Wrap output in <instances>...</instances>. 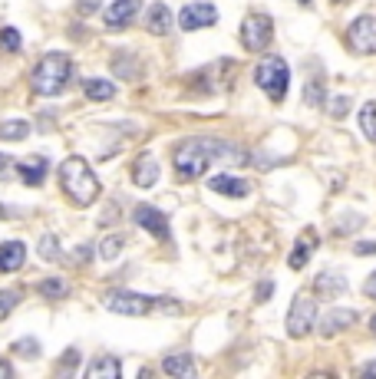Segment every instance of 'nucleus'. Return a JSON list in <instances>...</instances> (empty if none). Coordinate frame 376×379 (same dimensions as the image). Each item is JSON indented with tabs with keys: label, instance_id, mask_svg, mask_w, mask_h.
<instances>
[{
	"label": "nucleus",
	"instance_id": "obj_1",
	"mask_svg": "<svg viewBox=\"0 0 376 379\" xmlns=\"http://www.w3.org/2000/svg\"><path fill=\"white\" fill-rule=\"evenodd\" d=\"M244 162V155L238 145L222 142V139H185L178 149L172 152L175 179L178 181H195L198 175H205V169H212V162Z\"/></svg>",
	"mask_w": 376,
	"mask_h": 379
},
{
	"label": "nucleus",
	"instance_id": "obj_2",
	"mask_svg": "<svg viewBox=\"0 0 376 379\" xmlns=\"http://www.w3.org/2000/svg\"><path fill=\"white\" fill-rule=\"evenodd\" d=\"M59 188L76 208H89L93 201L103 195V185H99L96 171L89 169L86 159L79 155H69L63 165H59Z\"/></svg>",
	"mask_w": 376,
	"mask_h": 379
},
{
	"label": "nucleus",
	"instance_id": "obj_3",
	"mask_svg": "<svg viewBox=\"0 0 376 379\" xmlns=\"http://www.w3.org/2000/svg\"><path fill=\"white\" fill-rule=\"evenodd\" d=\"M69 79H73V63L67 53H47L30 73V86L37 96H59Z\"/></svg>",
	"mask_w": 376,
	"mask_h": 379
},
{
	"label": "nucleus",
	"instance_id": "obj_4",
	"mask_svg": "<svg viewBox=\"0 0 376 379\" xmlns=\"http://www.w3.org/2000/svg\"><path fill=\"white\" fill-rule=\"evenodd\" d=\"M254 79H258V86L268 93V99H274V103H280L284 96H287V83H290V69L287 63L280 57H268L261 60L258 69H254Z\"/></svg>",
	"mask_w": 376,
	"mask_h": 379
},
{
	"label": "nucleus",
	"instance_id": "obj_5",
	"mask_svg": "<svg viewBox=\"0 0 376 379\" xmlns=\"http://www.w3.org/2000/svg\"><path fill=\"white\" fill-rule=\"evenodd\" d=\"M270 40H274V20L268 13H248L241 23V47L248 53H261L270 47Z\"/></svg>",
	"mask_w": 376,
	"mask_h": 379
},
{
	"label": "nucleus",
	"instance_id": "obj_6",
	"mask_svg": "<svg viewBox=\"0 0 376 379\" xmlns=\"http://www.w3.org/2000/svg\"><path fill=\"white\" fill-rule=\"evenodd\" d=\"M314 323H317V300L307 294H297L287 310V336L304 340V336L314 330Z\"/></svg>",
	"mask_w": 376,
	"mask_h": 379
},
{
	"label": "nucleus",
	"instance_id": "obj_7",
	"mask_svg": "<svg viewBox=\"0 0 376 379\" xmlns=\"http://www.w3.org/2000/svg\"><path fill=\"white\" fill-rule=\"evenodd\" d=\"M103 307L113 313H125V317H145V313H152L159 307V300L145 294H132V290H109L103 297Z\"/></svg>",
	"mask_w": 376,
	"mask_h": 379
},
{
	"label": "nucleus",
	"instance_id": "obj_8",
	"mask_svg": "<svg viewBox=\"0 0 376 379\" xmlns=\"http://www.w3.org/2000/svg\"><path fill=\"white\" fill-rule=\"evenodd\" d=\"M347 40L357 53H376V17L373 13H363V17L353 20L347 30Z\"/></svg>",
	"mask_w": 376,
	"mask_h": 379
},
{
	"label": "nucleus",
	"instance_id": "obj_9",
	"mask_svg": "<svg viewBox=\"0 0 376 379\" xmlns=\"http://www.w3.org/2000/svg\"><path fill=\"white\" fill-rule=\"evenodd\" d=\"M215 23H218L215 4H188L185 10H178V27H182L185 33L202 30V27H215Z\"/></svg>",
	"mask_w": 376,
	"mask_h": 379
},
{
	"label": "nucleus",
	"instance_id": "obj_10",
	"mask_svg": "<svg viewBox=\"0 0 376 379\" xmlns=\"http://www.w3.org/2000/svg\"><path fill=\"white\" fill-rule=\"evenodd\" d=\"M132 221L142 231H149V234H155L159 241H169L172 237V227H169V218H165L159 208H152V205H139V208L132 211Z\"/></svg>",
	"mask_w": 376,
	"mask_h": 379
},
{
	"label": "nucleus",
	"instance_id": "obj_11",
	"mask_svg": "<svg viewBox=\"0 0 376 379\" xmlns=\"http://www.w3.org/2000/svg\"><path fill=\"white\" fill-rule=\"evenodd\" d=\"M139 7H142V0H116V4L103 13V23H106V27H113V30L125 27V23H132V20H135Z\"/></svg>",
	"mask_w": 376,
	"mask_h": 379
},
{
	"label": "nucleus",
	"instance_id": "obj_12",
	"mask_svg": "<svg viewBox=\"0 0 376 379\" xmlns=\"http://www.w3.org/2000/svg\"><path fill=\"white\" fill-rule=\"evenodd\" d=\"M132 181L139 188H152L155 181H159V162H155L149 152L132 162Z\"/></svg>",
	"mask_w": 376,
	"mask_h": 379
},
{
	"label": "nucleus",
	"instance_id": "obj_13",
	"mask_svg": "<svg viewBox=\"0 0 376 379\" xmlns=\"http://www.w3.org/2000/svg\"><path fill=\"white\" fill-rule=\"evenodd\" d=\"M47 169H50V162L43 159V155H33V159L20 162V165H17V175H20V181H23V185L37 188L40 181L47 179Z\"/></svg>",
	"mask_w": 376,
	"mask_h": 379
},
{
	"label": "nucleus",
	"instance_id": "obj_14",
	"mask_svg": "<svg viewBox=\"0 0 376 379\" xmlns=\"http://www.w3.org/2000/svg\"><path fill=\"white\" fill-rule=\"evenodd\" d=\"M353 323H357V310H343V307H340V310H330L327 317L320 320V333H324V336H337V333H343L347 327H353Z\"/></svg>",
	"mask_w": 376,
	"mask_h": 379
},
{
	"label": "nucleus",
	"instance_id": "obj_15",
	"mask_svg": "<svg viewBox=\"0 0 376 379\" xmlns=\"http://www.w3.org/2000/svg\"><path fill=\"white\" fill-rule=\"evenodd\" d=\"M23 261H27V247H23V241H7V244H0V274L20 271Z\"/></svg>",
	"mask_w": 376,
	"mask_h": 379
},
{
	"label": "nucleus",
	"instance_id": "obj_16",
	"mask_svg": "<svg viewBox=\"0 0 376 379\" xmlns=\"http://www.w3.org/2000/svg\"><path fill=\"white\" fill-rule=\"evenodd\" d=\"M314 247H317V231L310 227V231H304V234L297 237V244H294V251H290V257H287L290 271H300V267L307 264V257L314 254Z\"/></svg>",
	"mask_w": 376,
	"mask_h": 379
},
{
	"label": "nucleus",
	"instance_id": "obj_17",
	"mask_svg": "<svg viewBox=\"0 0 376 379\" xmlns=\"http://www.w3.org/2000/svg\"><path fill=\"white\" fill-rule=\"evenodd\" d=\"M208 188L218 191V195H228V198H244L251 191V185L244 179H234V175H215V179L208 181Z\"/></svg>",
	"mask_w": 376,
	"mask_h": 379
},
{
	"label": "nucleus",
	"instance_id": "obj_18",
	"mask_svg": "<svg viewBox=\"0 0 376 379\" xmlns=\"http://www.w3.org/2000/svg\"><path fill=\"white\" fill-rule=\"evenodd\" d=\"M89 379H119L123 376V363L116 356H96V360L86 366Z\"/></svg>",
	"mask_w": 376,
	"mask_h": 379
},
{
	"label": "nucleus",
	"instance_id": "obj_19",
	"mask_svg": "<svg viewBox=\"0 0 376 379\" xmlns=\"http://www.w3.org/2000/svg\"><path fill=\"white\" fill-rule=\"evenodd\" d=\"M314 290H317V297H340L343 290H347V277H340V274H317V281H314Z\"/></svg>",
	"mask_w": 376,
	"mask_h": 379
},
{
	"label": "nucleus",
	"instance_id": "obj_20",
	"mask_svg": "<svg viewBox=\"0 0 376 379\" xmlns=\"http://www.w3.org/2000/svg\"><path fill=\"white\" fill-rule=\"evenodd\" d=\"M169 30H172V10L165 7V4H155L149 10V33L152 37H165Z\"/></svg>",
	"mask_w": 376,
	"mask_h": 379
},
{
	"label": "nucleus",
	"instance_id": "obj_21",
	"mask_svg": "<svg viewBox=\"0 0 376 379\" xmlns=\"http://www.w3.org/2000/svg\"><path fill=\"white\" fill-rule=\"evenodd\" d=\"M162 370L169 373V376H185V379H192L195 376V363L188 353H175V356H165L162 360Z\"/></svg>",
	"mask_w": 376,
	"mask_h": 379
},
{
	"label": "nucleus",
	"instance_id": "obj_22",
	"mask_svg": "<svg viewBox=\"0 0 376 379\" xmlns=\"http://www.w3.org/2000/svg\"><path fill=\"white\" fill-rule=\"evenodd\" d=\"M83 93H86V99H93V103H109V99L116 96V86L109 83V79H86V83H83Z\"/></svg>",
	"mask_w": 376,
	"mask_h": 379
},
{
	"label": "nucleus",
	"instance_id": "obj_23",
	"mask_svg": "<svg viewBox=\"0 0 376 379\" xmlns=\"http://www.w3.org/2000/svg\"><path fill=\"white\" fill-rule=\"evenodd\" d=\"M27 135H30L27 119H7V123H0V139H4V142H17V139H27Z\"/></svg>",
	"mask_w": 376,
	"mask_h": 379
},
{
	"label": "nucleus",
	"instance_id": "obj_24",
	"mask_svg": "<svg viewBox=\"0 0 376 379\" xmlns=\"http://www.w3.org/2000/svg\"><path fill=\"white\" fill-rule=\"evenodd\" d=\"M40 297H47V300H63L69 294V284L67 281H59V277H47V281H40Z\"/></svg>",
	"mask_w": 376,
	"mask_h": 379
},
{
	"label": "nucleus",
	"instance_id": "obj_25",
	"mask_svg": "<svg viewBox=\"0 0 376 379\" xmlns=\"http://www.w3.org/2000/svg\"><path fill=\"white\" fill-rule=\"evenodd\" d=\"M360 129H363V135L370 142H376V99L360 109Z\"/></svg>",
	"mask_w": 376,
	"mask_h": 379
},
{
	"label": "nucleus",
	"instance_id": "obj_26",
	"mask_svg": "<svg viewBox=\"0 0 376 379\" xmlns=\"http://www.w3.org/2000/svg\"><path fill=\"white\" fill-rule=\"evenodd\" d=\"M113 69H116V76H123V79H135V76L142 73L139 67H132V60L125 57V53H116V57H113Z\"/></svg>",
	"mask_w": 376,
	"mask_h": 379
},
{
	"label": "nucleus",
	"instance_id": "obj_27",
	"mask_svg": "<svg viewBox=\"0 0 376 379\" xmlns=\"http://www.w3.org/2000/svg\"><path fill=\"white\" fill-rule=\"evenodd\" d=\"M0 47L7 50V53H17V50L23 47V40H20V33L13 27H4L0 30Z\"/></svg>",
	"mask_w": 376,
	"mask_h": 379
},
{
	"label": "nucleus",
	"instance_id": "obj_28",
	"mask_svg": "<svg viewBox=\"0 0 376 379\" xmlns=\"http://www.w3.org/2000/svg\"><path fill=\"white\" fill-rule=\"evenodd\" d=\"M76 366H79V353H76V350H67V353H63V360L57 363V376L76 373Z\"/></svg>",
	"mask_w": 376,
	"mask_h": 379
},
{
	"label": "nucleus",
	"instance_id": "obj_29",
	"mask_svg": "<svg viewBox=\"0 0 376 379\" xmlns=\"http://www.w3.org/2000/svg\"><path fill=\"white\" fill-rule=\"evenodd\" d=\"M40 257H43V261H59L57 237H53V234H43V237H40Z\"/></svg>",
	"mask_w": 376,
	"mask_h": 379
},
{
	"label": "nucleus",
	"instance_id": "obj_30",
	"mask_svg": "<svg viewBox=\"0 0 376 379\" xmlns=\"http://www.w3.org/2000/svg\"><path fill=\"white\" fill-rule=\"evenodd\" d=\"M125 244V237H119V234H113V237H106L103 244H99V254L106 257V261H113V257L119 254V247Z\"/></svg>",
	"mask_w": 376,
	"mask_h": 379
},
{
	"label": "nucleus",
	"instance_id": "obj_31",
	"mask_svg": "<svg viewBox=\"0 0 376 379\" xmlns=\"http://www.w3.org/2000/svg\"><path fill=\"white\" fill-rule=\"evenodd\" d=\"M20 297H23L20 290H0V320H4V317H7L13 307H17Z\"/></svg>",
	"mask_w": 376,
	"mask_h": 379
},
{
	"label": "nucleus",
	"instance_id": "obj_32",
	"mask_svg": "<svg viewBox=\"0 0 376 379\" xmlns=\"http://www.w3.org/2000/svg\"><path fill=\"white\" fill-rule=\"evenodd\" d=\"M304 99H307V106H320V103H324V83H320V79L307 83V93H304Z\"/></svg>",
	"mask_w": 376,
	"mask_h": 379
},
{
	"label": "nucleus",
	"instance_id": "obj_33",
	"mask_svg": "<svg viewBox=\"0 0 376 379\" xmlns=\"http://www.w3.org/2000/svg\"><path fill=\"white\" fill-rule=\"evenodd\" d=\"M96 10H103V0H76V13H79V17H93Z\"/></svg>",
	"mask_w": 376,
	"mask_h": 379
},
{
	"label": "nucleus",
	"instance_id": "obj_34",
	"mask_svg": "<svg viewBox=\"0 0 376 379\" xmlns=\"http://www.w3.org/2000/svg\"><path fill=\"white\" fill-rule=\"evenodd\" d=\"M13 353H23V356H37V353H40V343H37V340H20V343H13Z\"/></svg>",
	"mask_w": 376,
	"mask_h": 379
},
{
	"label": "nucleus",
	"instance_id": "obj_35",
	"mask_svg": "<svg viewBox=\"0 0 376 379\" xmlns=\"http://www.w3.org/2000/svg\"><path fill=\"white\" fill-rule=\"evenodd\" d=\"M350 109V99L347 96H340V99H334V103H330V113L337 115V119H343V113H347Z\"/></svg>",
	"mask_w": 376,
	"mask_h": 379
},
{
	"label": "nucleus",
	"instance_id": "obj_36",
	"mask_svg": "<svg viewBox=\"0 0 376 379\" xmlns=\"http://www.w3.org/2000/svg\"><path fill=\"white\" fill-rule=\"evenodd\" d=\"M270 294H274V284H270V281H264V284H261L258 290H254V297H258V303H264Z\"/></svg>",
	"mask_w": 376,
	"mask_h": 379
},
{
	"label": "nucleus",
	"instance_id": "obj_37",
	"mask_svg": "<svg viewBox=\"0 0 376 379\" xmlns=\"http://www.w3.org/2000/svg\"><path fill=\"white\" fill-rule=\"evenodd\" d=\"M353 251H357L360 257H370V254H376V241H360Z\"/></svg>",
	"mask_w": 376,
	"mask_h": 379
},
{
	"label": "nucleus",
	"instance_id": "obj_38",
	"mask_svg": "<svg viewBox=\"0 0 376 379\" xmlns=\"http://www.w3.org/2000/svg\"><path fill=\"white\" fill-rule=\"evenodd\" d=\"M353 227H360V218H357V215H350V218H343V225L337 227V234H347V231H353Z\"/></svg>",
	"mask_w": 376,
	"mask_h": 379
},
{
	"label": "nucleus",
	"instance_id": "obj_39",
	"mask_svg": "<svg viewBox=\"0 0 376 379\" xmlns=\"http://www.w3.org/2000/svg\"><path fill=\"white\" fill-rule=\"evenodd\" d=\"M363 294H367L370 300H376V274L367 277V284H363Z\"/></svg>",
	"mask_w": 376,
	"mask_h": 379
},
{
	"label": "nucleus",
	"instance_id": "obj_40",
	"mask_svg": "<svg viewBox=\"0 0 376 379\" xmlns=\"http://www.w3.org/2000/svg\"><path fill=\"white\" fill-rule=\"evenodd\" d=\"M10 376H13V366L7 360H0V379H10Z\"/></svg>",
	"mask_w": 376,
	"mask_h": 379
},
{
	"label": "nucleus",
	"instance_id": "obj_41",
	"mask_svg": "<svg viewBox=\"0 0 376 379\" xmlns=\"http://www.w3.org/2000/svg\"><path fill=\"white\" fill-rule=\"evenodd\" d=\"M7 165H13V162H10L7 155H0V179H4V175H7Z\"/></svg>",
	"mask_w": 376,
	"mask_h": 379
},
{
	"label": "nucleus",
	"instance_id": "obj_42",
	"mask_svg": "<svg viewBox=\"0 0 376 379\" xmlns=\"http://www.w3.org/2000/svg\"><path fill=\"white\" fill-rule=\"evenodd\" d=\"M370 330H373V336H376V317H373V320H370Z\"/></svg>",
	"mask_w": 376,
	"mask_h": 379
},
{
	"label": "nucleus",
	"instance_id": "obj_43",
	"mask_svg": "<svg viewBox=\"0 0 376 379\" xmlns=\"http://www.w3.org/2000/svg\"><path fill=\"white\" fill-rule=\"evenodd\" d=\"M300 4H310V0H300Z\"/></svg>",
	"mask_w": 376,
	"mask_h": 379
},
{
	"label": "nucleus",
	"instance_id": "obj_44",
	"mask_svg": "<svg viewBox=\"0 0 376 379\" xmlns=\"http://www.w3.org/2000/svg\"><path fill=\"white\" fill-rule=\"evenodd\" d=\"M334 4H343V0H334Z\"/></svg>",
	"mask_w": 376,
	"mask_h": 379
},
{
	"label": "nucleus",
	"instance_id": "obj_45",
	"mask_svg": "<svg viewBox=\"0 0 376 379\" xmlns=\"http://www.w3.org/2000/svg\"><path fill=\"white\" fill-rule=\"evenodd\" d=\"M0 218H4V208H0Z\"/></svg>",
	"mask_w": 376,
	"mask_h": 379
}]
</instances>
